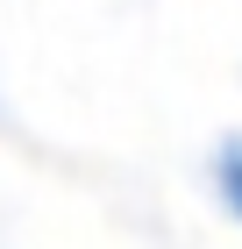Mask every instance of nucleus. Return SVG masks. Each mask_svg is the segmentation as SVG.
I'll return each instance as SVG.
<instances>
[{
    "mask_svg": "<svg viewBox=\"0 0 242 249\" xmlns=\"http://www.w3.org/2000/svg\"><path fill=\"white\" fill-rule=\"evenodd\" d=\"M214 199H221L228 221H242V142H221L214 150Z\"/></svg>",
    "mask_w": 242,
    "mask_h": 249,
    "instance_id": "nucleus-1",
    "label": "nucleus"
}]
</instances>
